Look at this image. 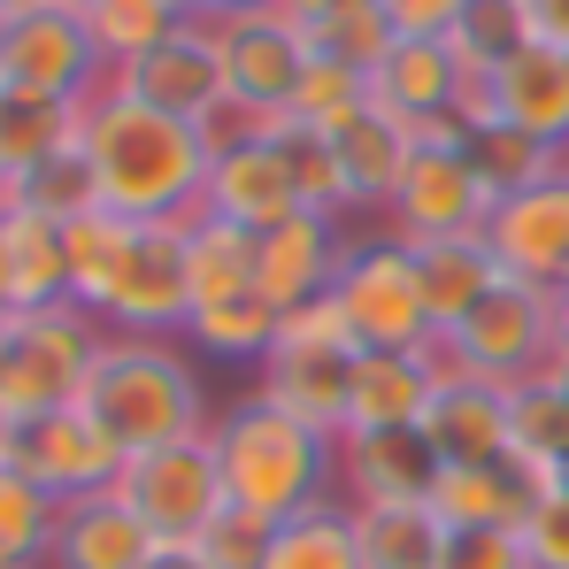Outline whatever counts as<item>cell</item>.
Instances as JSON below:
<instances>
[{
  "label": "cell",
  "mask_w": 569,
  "mask_h": 569,
  "mask_svg": "<svg viewBox=\"0 0 569 569\" xmlns=\"http://www.w3.org/2000/svg\"><path fill=\"white\" fill-rule=\"evenodd\" d=\"M54 8H78V16H86V8H93V0H54Z\"/></svg>",
  "instance_id": "cell-56"
},
{
  "label": "cell",
  "mask_w": 569,
  "mask_h": 569,
  "mask_svg": "<svg viewBox=\"0 0 569 569\" xmlns=\"http://www.w3.org/2000/svg\"><path fill=\"white\" fill-rule=\"evenodd\" d=\"M0 316H8V262H0Z\"/></svg>",
  "instance_id": "cell-55"
},
{
  "label": "cell",
  "mask_w": 569,
  "mask_h": 569,
  "mask_svg": "<svg viewBox=\"0 0 569 569\" xmlns=\"http://www.w3.org/2000/svg\"><path fill=\"white\" fill-rule=\"evenodd\" d=\"M278 147L284 162H292V178H300V208L308 216H355V192H347V170H339V154H331V139L323 131H308V123H284L278 116Z\"/></svg>",
  "instance_id": "cell-41"
},
{
  "label": "cell",
  "mask_w": 569,
  "mask_h": 569,
  "mask_svg": "<svg viewBox=\"0 0 569 569\" xmlns=\"http://www.w3.org/2000/svg\"><path fill=\"white\" fill-rule=\"evenodd\" d=\"M0 8H31V0H0Z\"/></svg>",
  "instance_id": "cell-58"
},
{
  "label": "cell",
  "mask_w": 569,
  "mask_h": 569,
  "mask_svg": "<svg viewBox=\"0 0 569 569\" xmlns=\"http://www.w3.org/2000/svg\"><path fill=\"white\" fill-rule=\"evenodd\" d=\"M447 370H462L477 385H539L555 370V292L547 284H523V278H500L470 316L439 339Z\"/></svg>",
  "instance_id": "cell-6"
},
{
  "label": "cell",
  "mask_w": 569,
  "mask_h": 569,
  "mask_svg": "<svg viewBox=\"0 0 569 569\" xmlns=\"http://www.w3.org/2000/svg\"><path fill=\"white\" fill-rule=\"evenodd\" d=\"M523 555H531V569H569V485H555L523 516Z\"/></svg>",
  "instance_id": "cell-44"
},
{
  "label": "cell",
  "mask_w": 569,
  "mask_h": 569,
  "mask_svg": "<svg viewBox=\"0 0 569 569\" xmlns=\"http://www.w3.org/2000/svg\"><path fill=\"white\" fill-rule=\"evenodd\" d=\"M139 569H216V562H208L200 547H154V555H147Z\"/></svg>",
  "instance_id": "cell-48"
},
{
  "label": "cell",
  "mask_w": 569,
  "mask_h": 569,
  "mask_svg": "<svg viewBox=\"0 0 569 569\" xmlns=\"http://www.w3.org/2000/svg\"><path fill=\"white\" fill-rule=\"evenodd\" d=\"M170 8H178L186 23H200V16H216V0H170Z\"/></svg>",
  "instance_id": "cell-51"
},
{
  "label": "cell",
  "mask_w": 569,
  "mask_h": 569,
  "mask_svg": "<svg viewBox=\"0 0 569 569\" xmlns=\"http://www.w3.org/2000/svg\"><path fill=\"white\" fill-rule=\"evenodd\" d=\"M108 86V62H100L93 31L78 8H54V0H31V8H8V31H0V93H31V100H86Z\"/></svg>",
  "instance_id": "cell-9"
},
{
  "label": "cell",
  "mask_w": 569,
  "mask_h": 569,
  "mask_svg": "<svg viewBox=\"0 0 569 569\" xmlns=\"http://www.w3.org/2000/svg\"><path fill=\"white\" fill-rule=\"evenodd\" d=\"M362 569H439L447 562V516L431 500H370L355 508Z\"/></svg>",
  "instance_id": "cell-26"
},
{
  "label": "cell",
  "mask_w": 569,
  "mask_h": 569,
  "mask_svg": "<svg viewBox=\"0 0 569 569\" xmlns=\"http://www.w3.org/2000/svg\"><path fill=\"white\" fill-rule=\"evenodd\" d=\"M439 385H447V355L439 347H423V355H362L347 431H408V423H423V408H431Z\"/></svg>",
  "instance_id": "cell-23"
},
{
  "label": "cell",
  "mask_w": 569,
  "mask_h": 569,
  "mask_svg": "<svg viewBox=\"0 0 569 569\" xmlns=\"http://www.w3.org/2000/svg\"><path fill=\"white\" fill-rule=\"evenodd\" d=\"M439 569H531V555H523V531H447Z\"/></svg>",
  "instance_id": "cell-45"
},
{
  "label": "cell",
  "mask_w": 569,
  "mask_h": 569,
  "mask_svg": "<svg viewBox=\"0 0 569 569\" xmlns=\"http://www.w3.org/2000/svg\"><path fill=\"white\" fill-rule=\"evenodd\" d=\"M200 216H223V223H239V231H278L292 216H308L300 208V178H292V162H284L278 147V123L262 131V139H239V147H223L216 162H208V192H200Z\"/></svg>",
  "instance_id": "cell-16"
},
{
  "label": "cell",
  "mask_w": 569,
  "mask_h": 569,
  "mask_svg": "<svg viewBox=\"0 0 569 569\" xmlns=\"http://www.w3.org/2000/svg\"><path fill=\"white\" fill-rule=\"evenodd\" d=\"M54 523H62V500L39 492L16 462H0V569H47Z\"/></svg>",
  "instance_id": "cell-35"
},
{
  "label": "cell",
  "mask_w": 569,
  "mask_h": 569,
  "mask_svg": "<svg viewBox=\"0 0 569 569\" xmlns=\"http://www.w3.org/2000/svg\"><path fill=\"white\" fill-rule=\"evenodd\" d=\"M100 331L170 339L192 323V278H186V223H131V247L116 262L108 292L93 300Z\"/></svg>",
  "instance_id": "cell-11"
},
{
  "label": "cell",
  "mask_w": 569,
  "mask_h": 569,
  "mask_svg": "<svg viewBox=\"0 0 569 569\" xmlns=\"http://www.w3.org/2000/svg\"><path fill=\"white\" fill-rule=\"evenodd\" d=\"M439 470L447 462L423 439V423H408V431H347L339 439V492H347V508H370V500H431Z\"/></svg>",
  "instance_id": "cell-18"
},
{
  "label": "cell",
  "mask_w": 569,
  "mask_h": 569,
  "mask_svg": "<svg viewBox=\"0 0 569 569\" xmlns=\"http://www.w3.org/2000/svg\"><path fill=\"white\" fill-rule=\"evenodd\" d=\"M8 462L31 477L39 492H54V500L70 508V500L116 492V477H123V447L100 431L86 408H54V416L8 423Z\"/></svg>",
  "instance_id": "cell-14"
},
{
  "label": "cell",
  "mask_w": 569,
  "mask_h": 569,
  "mask_svg": "<svg viewBox=\"0 0 569 569\" xmlns=\"http://www.w3.org/2000/svg\"><path fill=\"white\" fill-rule=\"evenodd\" d=\"M216 31V54H223V86H231V108L278 123L300 78H308V31L300 16L284 8H231V16H208Z\"/></svg>",
  "instance_id": "cell-12"
},
{
  "label": "cell",
  "mask_w": 569,
  "mask_h": 569,
  "mask_svg": "<svg viewBox=\"0 0 569 569\" xmlns=\"http://www.w3.org/2000/svg\"><path fill=\"white\" fill-rule=\"evenodd\" d=\"M470 0H378V16L400 31V39H447L462 23Z\"/></svg>",
  "instance_id": "cell-46"
},
{
  "label": "cell",
  "mask_w": 569,
  "mask_h": 569,
  "mask_svg": "<svg viewBox=\"0 0 569 569\" xmlns=\"http://www.w3.org/2000/svg\"><path fill=\"white\" fill-rule=\"evenodd\" d=\"M547 385H555V392L569 400V355H555V370H547Z\"/></svg>",
  "instance_id": "cell-53"
},
{
  "label": "cell",
  "mask_w": 569,
  "mask_h": 569,
  "mask_svg": "<svg viewBox=\"0 0 569 569\" xmlns=\"http://www.w3.org/2000/svg\"><path fill=\"white\" fill-rule=\"evenodd\" d=\"M86 31H93L100 62L123 70V62H139L147 47H162L170 31H186V16H178L170 0H93V8H86Z\"/></svg>",
  "instance_id": "cell-37"
},
{
  "label": "cell",
  "mask_w": 569,
  "mask_h": 569,
  "mask_svg": "<svg viewBox=\"0 0 569 569\" xmlns=\"http://www.w3.org/2000/svg\"><path fill=\"white\" fill-rule=\"evenodd\" d=\"M0 208H8V186H0Z\"/></svg>",
  "instance_id": "cell-60"
},
{
  "label": "cell",
  "mask_w": 569,
  "mask_h": 569,
  "mask_svg": "<svg viewBox=\"0 0 569 569\" xmlns=\"http://www.w3.org/2000/svg\"><path fill=\"white\" fill-rule=\"evenodd\" d=\"M485 86H492V123H516V131H531V139H547V147L569 154V54L562 47L531 39Z\"/></svg>",
  "instance_id": "cell-22"
},
{
  "label": "cell",
  "mask_w": 569,
  "mask_h": 569,
  "mask_svg": "<svg viewBox=\"0 0 569 569\" xmlns=\"http://www.w3.org/2000/svg\"><path fill=\"white\" fill-rule=\"evenodd\" d=\"M86 154L100 170V200L131 223H186L200 216V192H208V139L178 123V116H154L139 100H123L116 86H100L86 100Z\"/></svg>",
  "instance_id": "cell-1"
},
{
  "label": "cell",
  "mask_w": 569,
  "mask_h": 569,
  "mask_svg": "<svg viewBox=\"0 0 569 569\" xmlns=\"http://www.w3.org/2000/svg\"><path fill=\"white\" fill-rule=\"evenodd\" d=\"M278 308L262 300V292H239V300H208V308H192L186 339L208 355V362H239V370H262V355H270V339H278Z\"/></svg>",
  "instance_id": "cell-34"
},
{
  "label": "cell",
  "mask_w": 569,
  "mask_h": 569,
  "mask_svg": "<svg viewBox=\"0 0 569 569\" xmlns=\"http://www.w3.org/2000/svg\"><path fill=\"white\" fill-rule=\"evenodd\" d=\"M0 462H8V416H0Z\"/></svg>",
  "instance_id": "cell-57"
},
{
  "label": "cell",
  "mask_w": 569,
  "mask_h": 569,
  "mask_svg": "<svg viewBox=\"0 0 569 569\" xmlns=\"http://www.w3.org/2000/svg\"><path fill=\"white\" fill-rule=\"evenodd\" d=\"M485 247H492V262L508 278L562 292L569 284V170L531 192H516V200H500L492 223H485Z\"/></svg>",
  "instance_id": "cell-17"
},
{
  "label": "cell",
  "mask_w": 569,
  "mask_h": 569,
  "mask_svg": "<svg viewBox=\"0 0 569 569\" xmlns=\"http://www.w3.org/2000/svg\"><path fill=\"white\" fill-rule=\"evenodd\" d=\"M547 492H555V470L508 455V462H485V470H439L431 508L447 516V531H523V516Z\"/></svg>",
  "instance_id": "cell-19"
},
{
  "label": "cell",
  "mask_w": 569,
  "mask_h": 569,
  "mask_svg": "<svg viewBox=\"0 0 569 569\" xmlns=\"http://www.w3.org/2000/svg\"><path fill=\"white\" fill-rule=\"evenodd\" d=\"M562 485H569V455H562Z\"/></svg>",
  "instance_id": "cell-59"
},
{
  "label": "cell",
  "mask_w": 569,
  "mask_h": 569,
  "mask_svg": "<svg viewBox=\"0 0 569 569\" xmlns=\"http://www.w3.org/2000/svg\"><path fill=\"white\" fill-rule=\"evenodd\" d=\"M108 86L123 100H139V108H154V116H178V123H216L223 108H231V86H223V54H216V31H208V16L186 23V31H170L162 47H147L139 62H123V70H108Z\"/></svg>",
  "instance_id": "cell-13"
},
{
  "label": "cell",
  "mask_w": 569,
  "mask_h": 569,
  "mask_svg": "<svg viewBox=\"0 0 569 569\" xmlns=\"http://www.w3.org/2000/svg\"><path fill=\"white\" fill-rule=\"evenodd\" d=\"M508 447L523 455V462H539V470H555L562 485V455H569V400L555 385H516L508 392Z\"/></svg>",
  "instance_id": "cell-39"
},
{
  "label": "cell",
  "mask_w": 569,
  "mask_h": 569,
  "mask_svg": "<svg viewBox=\"0 0 569 569\" xmlns=\"http://www.w3.org/2000/svg\"><path fill=\"white\" fill-rule=\"evenodd\" d=\"M531 39H539V31H531L523 0H470V8H462V23L447 31V47L462 54V70H477V78H492L500 62H516Z\"/></svg>",
  "instance_id": "cell-38"
},
{
  "label": "cell",
  "mask_w": 569,
  "mask_h": 569,
  "mask_svg": "<svg viewBox=\"0 0 569 569\" xmlns=\"http://www.w3.org/2000/svg\"><path fill=\"white\" fill-rule=\"evenodd\" d=\"M78 131H86V108H70V100L0 93V186H16L23 170H39L47 154H62Z\"/></svg>",
  "instance_id": "cell-29"
},
{
  "label": "cell",
  "mask_w": 569,
  "mask_h": 569,
  "mask_svg": "<svg viewBox=\"0 0 569 569\" xmlns=\"http://www.w3.org/2000/svg\"><path fill=\"white\" fill-rule=\"evenodd\" d=\"M323 139H331V154H339V170H347L355 216H362V208H378V216H385V200H392L400 170H408V154H416V131H400L392 116L362 108L355 123H339V131H323Z\"/></svg>",
  "instance_id": "cell-27"
},
{
  "label": "cell",
  "mask_w": 569,
  "mask_h": 569,
  "mask_svg": "<svg viewBox=\"0 0 569 569\" xmlns=\"http://www.w3.org/2000/svg\"><path fill=\"white\" fill-rule=\"evenodd\" d=\"M186 278H192V308L254 292V231H239L223 216H186Z\"/></svg>",
  "instance_id": "cell-30"
},
{
  "label": "cell",
  "mask_w": 569,
  "mask_h": 569,
  "mask_svg": "<svg viewBox=\"0 0 569 569\" xmlns=\"http://www.w3.org/2000/svg\"><path fill=\"white\" fill-rule=\"evenodd\" d=\"M523 16H531V31H539L547 47L569 54V0H523Z\"/></svg>",
  "instance_id": "cell-47"
},
{
  "label": "cell",
  "mask_w": 569,
  "mask_h": 569,
  "mask_svg": "<svg viewBox=\"0 0 569 569\" xmlns=\"http://www.w3.org/2000/svg\"><path fill=\"white\" fill-rule=\"evenodd\" d=\"M284 16H300V23H316V16H331V8H362V0H278Z\"/></svg>",
  "instance_id": "cell-49"
},
{
  "label": "cell",
  "mask_w": 569,
  "mask_h": 569,
  "mask_svg": "<svg viewBox=\"0 0 569 569\" xmlns=\"http://www.w3.org/2000/svg\"><path fill=\"white\" fill-rule=\"evenodd\" d=\"M562 170H569V154H562Z\"/></svg>",
  "instance_id": "cell-61"
},
{
  "label": "cell",
  "mask_w": 569,
  "mask_h": 569,
  "mask_svg": "<svg viewBox=\"0 0 569 569\" xmlns=\"http://www.w3.org/2000/svg\"><path fill=\"white\" fill-rule=\"evenodd\" d=\"M308 31V54L316 62H339V70H355V78H378V62L392 54V23L378 16V0H362V8H331V16H316V23H300Z\"/></svg>",
  "instance_id": "cell-36"
},
{
  "label": "cell",
  "mask_w": 569,
  "mask_h": 569,
  "mask_svg": "<svg viewBox=\"0 0 569 569\" xmlns=\"http://www.w3.org/2000/svg\"><path fill=\"white\" fill-rule=\"evenodd\" d=\"M100 331L78 300L62 308H39V316H16V347H8V378H0V416L8 423H31V416H54V408H78L86 378H93Z\"/></svg>",
  "instance_id": "cell-8"
},
{
  "label": "cell",
  "mask_w": 569,
  "mask_h": 569,
  "mask_svg": "<svg viewBox=\"0 0 569 569\" xmlns=\"http://www.w3.org/2000/svg\"><path fill=\"white\" fill-rule=\"evenodd\" d=\"M362 339H355V323L339 316V300L323 292V300H308V308H292L278 323V339H270V355H262V370H254V392L284 408V416H300L308 431H323V439H339L347 431V408H355V378H362Z\"/></svg>",
  "instance_id": "cell-4"
},
{
  "label": "cell",
  "mask_w": 569,
  "mask_h": 569,
  "mask_svg": "<svg viewBox=\"0 0 569 569\" xmlns=\"http://www.w3.org/2000/svg\"><path fill=\"white\" fill-rule=\"evenodd\" d=\"M62 239H70V300L93 316V300L108 292L116 262H123V247H131V216H116V208H93V216L62 223Z\"/></svg>",
  "instance_id": "cell-40"
},
{
  "label": "cell",
  "mask_w": 569,
  "mask_h": 569,
  "mask_svg": "<svg viewBox=\"0 0 569 569\" xmlns=\"http://www.w3.org/2000/svg\"><path fill=\"white\" fill-rule=\"evenodd\" d=\"M362 108H370V78H355V70H339V62H316V54H308V78H300V93L284 108V123L339 131V123H355Z\"/></svg>",
  "instance_id": "cell-42"
},
{
  "label": "cell",
  "mask_w": 569,
  "mask_h": 569,
  "mask_svg": "<svg viewBox=\"0 0 569 569\" xmlns=\"http://www.w3.org/2000/svg\"><path fill=\"white\" fill-rule=\"evenodd\" d=\"M331 300H339V316L355 323V339L370 355H423V347H439V323H431L423 278H416V247L392 239V231L347 239Z\"/></svg>",
  "instance_id": "cell-5"
},
{
  "label": "cell",
  "mask_w": 569,
  "mask_h": 569,
  "mask_svg": "<svg viewBox=\"0 0 569 569\" xmlns=\"http://www.w3.org/2000/svg\"><path fill=\"white\" fill-rule=\"evenodd\" d=\"M262 569H362V547H355V508L347 500H323V508H300L270 523V555Z\"/></svg>",
  "instance_id": "cell-31"
},
{
  "label": "cell",
  "mask_w": 569,
  "mask_h": 569,
  "mask_svg": "<svg viewBox=\"0 0 569 569\" xmlns=\"http://www.w3.org/2000/svg\"><path fill=\"white\" fill-rule=\"evenodd\" d=\"M78 408L93 416L123 455H147V447H170V439H200L216 423L192 355H178L170 339H131V331L100 339Z\"/></svg>",
  "instance_id": "cell-3"
},
{
  "label": "cell",
  "mask_w": 569,
  "mask_h": 569,
  "mask_svg": "<svg viewBox=\"0 0 569 569\" xmlns=\"http://www.w3.org/2000/svg\"><path fill=\"white\" fill-rule=\"evenodd\" d=\"M555 355H569V284L555 292Z\"/></svg>",
  "instance_id": "cell-50"
},
{
  "label": "cell",
  "mask_w": 569,
  "mask_h": 569,
  "mask_svg": "<svg viewBox=\"0 0 569 569\" xmlns=\"http://www.w3.org/2000/svg\"><path fill=\"white\" fill-rule=\"evenodd\" d=\"M0 262H8V316H39L70 300V239L31 208H0Z\"/></svg>",
  "instance_id": "cell-24"
},
{
  "label": "cell",
  "mask_w": 569,
  "mask_h": 569,
  "mask_svg": "<svg viewBox=\"0 0 569 569\" xmlns=\"http://www.w3.org/2000/svg\"><path fill=\"white\" fill-rule=\"evenodd\" d=\"M339 254H347V239H339L331 216H292V223H278V231L254 239V292H262L278 316H292V308H308V300L331 292Z\"/></svg>",
  "instance_id": "cell-20"
},
{
  "label": "cell",
  "mask_w": 569,
  "mask_h": 569,
  "mask_svg": "<svg viewBox=\"0 0 569 569\" xmlns=\"http://www.w3.org/2000/svg\"><path fill=\"white\" fill-rule=\"evenodd\" d=\"M200 555H208L216 569H262V555H270V523L247 516V508H223V516L208 523Z\"/></svg>",
  "instance_id": "cell-43"
},
{
  "label": "cell",
  "mask_w": 569,
  "mask_h": 569,
  "mask_svg": "<svg viewBox=\"0 0 569 569\" xmlns=\"http://www.w3.org/2000/svg\"><path fill=\"white\" fill-rule=\"evenodd\" d=\"M116 500L154 531V547H200L208 523L231 508L208 431L200 439H170V447H147V455H123Z\"/></svg>",
  "instance_id": "cell-7"
},
{
  "label": "cell",
  "mask_w": 569,
  "mask_h": 569,
  "mask_svg": "<svg viewBox=\"0 0 569 569\" xmlns=\"http://www.w3.org/2000/svg\"><path fill=\"white\" fill-rule=\"evenodd\" d=\"M416 278H423V308H431V323H439V339H447L508 270L492 262L485 239H423V247H416Z\"/></svg>",
  "instance_id": "cell-28"
},
{
  "label": "cell",
  "mask_w": 569,
  "mask_h": 569,
  "mask_svg": "<svg viewBox=\"0 0 569 569\" xmlns=\"http://www.w3.org/2000/svg\"><path fill=\"white\" fill-rule=\"evenodd\" d=\"M8 347H16V316H0V378H8Z\"/></svg>",
  "instance_id": "cell-52"
},
{
  "label": "cell",
  "mask_w": 569,
  "mask_h": 569,
  "mask_svg": "<svg viewBox=\"0 0 569 569\" xmlns=\"http://www.w3.org/2000/svg\"><path fill=\"white\" fill-rule=\"evenodd\" d=\"M477 70H462V54L447 39H392V54L370 78V108L392 116L416 139H462V93Z\"/></svg>",
  "instance_id": "cell-15"
},
{
  "label": "cell",
  "mask_w": 569,
  "mask_h": 569,
  "mask_svg": "<svg viewBox=\"0 0 569 569\" xmlns=\"http://www.w3.org/2000/svg\"><path fill=\"white\" fill-rule=\"evenodd\" d=\"M423 439L439 447L447 470H485V462H508V392L500 385H477L462 370H447V385L431 392L423 408Z\"/></svg>",
  "instance_id": "cell-21"
},
{
  "label": "cell",
  "mask_w": 569,
  "mask_h": 569,
  "mask_svg": "<svg viewBox=\"0 0 569 569\" xmlns=\"http://www.w3.org/2000/svg\"><path fill=\"white\" fill-rule=\"evenodd\" d=\"M462 154L477 162V178L492 186V200H516V192L562 178V147H547V139L516 131V123H477V131H462Z\"/></svg>",
  "instance_id": "cell-32"
},
{
  "label": "cell",
  "mask_w": 569,
  "mask_h": 569,
  "mask_svg": "<svg viewBox=\"0 0 569 569\" xmlns=\"http://www.w3.org/2000/svg\"><path fill=\"white\" fill-rule=\"evenodd\" d=\"M8 208H31V216H47V223H78V216L108 208V200H100V170H93V154H86V131H78L62 154H47L39 170H23V178L8 186Z\"/></svg>",
  "instance_id": "cell-33"
},
{
  "label": "cell",
  "mask_w": 569,
  "mask_h": 569,
  "mask_svg": "<svg viewBox=\"0 0 569 569\" xmlns=\"http://www.w3.org/2000/svg\"><path fill=\"white\" fill-rule=\"evenodd\" d=\"M147 555H154V531L116 492H93V500H70L62 508L47 569H139Z\"/></svg>",
  "instance_id": "cell-25"
},
{
  "label": "cell",
  "mask_w": 569,
  "mask_h": 569,
  "mask_svg": "<svg viewBox=\"0 0 569 569\" xmlns=\"http://www.w3.org/2000/svg\"><path fill=\"white\" fill-rule=\"evenodd\" d=\"M492 186L477 178V162L462 154V139H416L400 186L385 200V231L423 247V239H485L492 223Z\"/></svg>",
  "instance_id": "cell-10"
},
{
  "label": "cell",
  "mask_w": 569,
  "mask_h": 569,
  "mask_svg": "<svg viewBox=\"0 0 569 569\" xmlns=\"http://www.w3.org/2000/svg\"><path fill=\"white\" fill-rule=\"evenodd\" d=\"M231 8H278V0H216V16H231Z\"/></svg>",
  "instance_id": "cell-54"
},
{
  "label": "cell",
  "mask_w": 569,
  "mask_h": 569,
  "mask_svg": "<svg viewBox=\"0 0 569 569\" xmlns=\"http://www.w3.org/2000/svg\"><path fill=\"white\" fill-rule=\"evenodd\" d=\"M208 447H216V470H223L231 508H247L262 523H284L300 508H323L331 485H339V439L308 431L300 416L270 408L262 392H239L208 423Z\"/></svg>",
  "instance_id": "cell-2"
}]
</instances>
